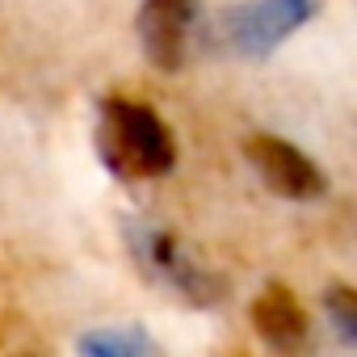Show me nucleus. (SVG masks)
Here are the masks:
<instances>
[{"label": "nucleus", "mask_w": 357, "mask_h": 357, "mask_svg": "<svg viewBox=\"0 0 357 357\" xmlns=\"http://www.w3.org/2000/svg\"><path fill=\"white\" fill-rule=\"evenodd\" d=\"M311 17L315 0H244L219 17V43L240 59H265Z\"/></svg>", "instance_id": "f03ea898"}, {"label": "nucleus", "mask_w": 357, "mask_h": 357, "mask_svg": "<svg viewBox=\"0 0 357 357\" xmlns=\"http://www.w3.org/2000/svg\"><path fill=\"white\" fill-rule=\"evenodd\" d=\"M244 160L252 164V172L278 194V198H290V202H311L328 190L324 172L315 168V160L307 151H298L294 143L278 139V135H248L244 143Z\"/></svg>", "instance_id": "20e7f679"}, {"label": "nucleus", "mask_w": 357, "mask_h": 357, "mask_svg": "<svg viewBox=\"0 0 357 357\" xmlns=\"http://www.w3.org/2000/svg\"><path fill=\"white\" fill-rule=\"evenodd\" d=\"M324 311L332 315L336 336H340L344 344H353V340H357V294H353L349 286H332V290L324 294Z\"/></svg>", "instance_id": "6e6552de"}, {"label": "nucleus", "mask_w": 357, "mask_h": 357, "mask_svg": "<svg viewBox=\"0 0 357 357\" xmlns=\"http://www.w3.org/2000/svg\"><path fill=\"white\" fill-rule=\"evenodd\" d=\"M80 357H168L155 336L139 324H122V328H93L76 340Z\"/></svg>", "instance_id": "0eeeda50"}, {"label": "nucleus", "mask_w": 357, "mask_h": 357, "mask_svg": "<svg viewBox=\"0 0 357 357\" xmlns=\"http://www.w3.org/2000/svg\"><path fill=\"white\" fill-rule=\"evenodd\" d=\"M130 244H135V252H139V261H143V269L151 278H160L164 286H172L176 294H181L185 303H194V307H215L219 294L227 290L219 273H211L206 265H198L194 252L176 240L172 231H164V227H151V223L130 227Z\"/></svg>", "instance_id": "7ed1b4c3"}, {"label": "nucleus", "mask_w": 357, "mask_h": 357, "mask_svg": "<svg viewBox=\"0 0 357 357\" xmlns=\"http://www.w3.org/2000/svg\"><path fill=\"white\" fill-rule=\"evenodd\" d=\"M194 22H198V0H143L139 17H135V34H139L143 55L160 72H176L185 63Z\"/></svg>", "instance_id": "39448f33"}, {"label": "nucleus", "mask_w": 357, "mask_h": 357, "mask_svg": "<svg viewBox=\"0 0 357 357\" xmlns=\"http://www.w3.org/2000/svg\"><path fill=\"white\" fill-rule=\"evenodd\" d=\"M97 155L118 181H151L176 168V139L168 122L130 101V97H105L97 105Z\"/></svg>", "instance_id": "f257e3e1"}, {"label": "nucleus", "mask_w": 357, "mask_h": 357, "mask_svg": "<svg viewBox=\"0 0 357 357\" xmlns=\"http://www.w3.org/2000/svg\"><path fill=\"white\" fill-rule=\"evenodd\" d=\"M248 315H252V328L261 332V340L273 344L278 353H294V349L307 344L311 319H307V311H303V303H298V294H294L290 286L269 282V286L252 298Z\"/></svg>", "instance_id": "423d86ee"}]
</instances>
